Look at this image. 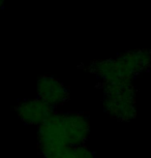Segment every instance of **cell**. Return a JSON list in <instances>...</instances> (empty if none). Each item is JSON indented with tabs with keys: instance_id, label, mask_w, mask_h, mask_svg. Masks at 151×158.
<instances>
[{
	"instance_id": "5b68a950",
	"label": "cell",
	"mask_w": 151,
	"mask_h": 158,
	"mask_svg": "<svg viewBox=\"0 0 151 158\" xmlns=\"http://www.w3.org/2000/svg\"><path fill=\"white\" fill-rule=\"evenodd\" d=\"M16 112L18 117L24 123L40 126L52 114H54V109L40 98H33L20 101L16 106Z\"/></svg>"
},
{
	"instance_id": "8992f818",
	"label": "cell",
	"mask_w": 151,
	"mask_h": 158,
	"mask_svg": "<svg viewBox=\"0 0 151 158\" xmlns=\"http://www.w3.org/2000/svg\"><path fill=\"white\" fill-rule=\"evenodd\" d=\"M63 122L69 147L84 145L90 133V122L86 115L80 113L63 114Z\"/></svg>"
},
{
	"instance_id": "277c9868",
	"label": "cell",
	"mask_w": 151,
	"mask_h": 158,
	"mask_svg": "<svg viewBox=\"0 0 151 158\" xmlns=\"http://www.w3.org/2000/svg\"><path fill=\"white\" fill-rule=\"evenodd\" d=\"M37 96L52 106H59L69 99V91L58 79L51 76H43L37 81Z\"/></svg>"
},
{
	"instance_id": "6da1fadb",
	"label": "cell",
	"mask_w": 151,
	"mask_h": 158,
	"mask_svg": "<svg viewBox=\"0 0 151 158\" xmlns=\"http://www.w3.org/2000/svg\"><path fill=\"white\" fill-rule=\"evenodd\" d=\"M151 67V50L127 51L114 58L92 61L88 70L103 83L132 82Z\"/></svg>"
},
{
	"instance_id": "52a82bcc",
	"label": "cell",
	"mask_w": 151,
	"mask_h": 158,
	"mask_svg": "<svg viewBox=\"0 0 151 158\" xmlns=\"http://www.w3.org/2000/svg\"><path fill=\"white\" fill-rule=\"evenodd\" d=\"M54 158H95L92 151L85 145L78 147H66Z\"/></svg>"
},
{
	"instance_id": "3957f363",
	"label": "cell",
	"mask_w": 151,
	"mask_h": 158,
	"mask_svg": "<svg viewBox=\"0 0 151 158\" xmlns=\"http://www.w3.org/2000/svg\"><path fill=\"white\" fill-rule=\"evenodd\" d=\"M38 149L44 158H54L69 147L64 129L63 114H52L38 126Z\"/></svg>"
},
{
	"instance_id": "ba28073f",
	"label": "cell",
	"mask_w": 151,
	"mask_h": 158,
	"mask_svg": "<svg viewBox=\"0 0 151 158\" xmlns=\"http://www.w3.org/2000/svg\"><path fill=\"white\" fill-rule=\"evenodd\" d=\"M3 3H4V0H0V10L3 6Z\"/></svg>"
},
{
	"instance_id": "7a4b0ae2",
	"label": "cell",
	"mask_w": 151,
	"mask_h": 158,
	"mask_svg": "<svg viewBox=\"0 0 151 158\" xmlns=\"http://www.w3.org/2000/svg\"><path fill=\"white\" fill-rule=\"evenodd\" d=\"M103 106L111 117L121 121H129L136 117L137 94L132 82L103 83Z\"/></svg>"
}]
</instances>
